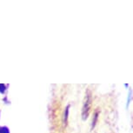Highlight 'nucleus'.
I'll return each instance as SVG.
<instances>
[{"label":"nucleus","mask_w":133,"mask_h":133,"mask_svg":"<svg viewBox=\"0 0 133 133\" xmlns=\"http://www.w3.org/2000/svg\"><path fill=\"white\" fill-rule=\"evenodd\" d=\"M90 104H91V97L90 94L89 93V95H87L85 98V102H84V108H83V118L86 119L89 116V112H90Z\"/></svg>","instance_id":"nucleus-1"}]
</instances>
